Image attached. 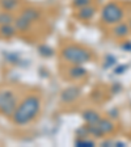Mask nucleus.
Segmentation results:
<instances>
[{
  "mask_svg": "<svg viewBox=\"0 0 131 147\" xmlns=\"http://www.w3.org/2000/svg\"><path fill=\"white\" fill-rule=\"evenodd\" d=\"M40 98L36 96H29L22 101L20 107L13 112V121L17 125L29 123L40 112Z\"/></svg>",
  "mask_w": 131,
  "mask_h": 147,
  "instance_id": "nucleus-1",
  "label": "nucleus"
},
{
  "mask_svg": "<svg viewBox=\"0 0 131 147\" xmlns=\"http://www.w3.org/2000/svg\"><path fill=\"white\" fill-rule=\"evenodd\" d=\"M16 109V98L12 92L5 91L0 93V112L5 116L13 114Z\"/></svg>",
  "mask_w": 131,
  "mask_h": 147,
  "instance_id": "nucleus-2",
  "label": "nucleus"
},
{
  "mask_svg": "<svg viewBox=\"0 0 131 147\" xmlns=\"http://www.w3.org/2000/svg\"><path fill=\"white\" fill-rule=\"evenodd\" d=\"M64 58L71 61L72 63H84L88 61L89 55L84 50H80L77 47H70V49L64 50Z\"/></svg>",
  "mask_w": 131,
  "mask_h": 147,
  "instance_id": "nucleus-3",
  "label": "nucleus"
},
{
  "mask_svg": "<svg viewBox=\"0 0 131 147\" xmlns=\"http://www.w3.org/2000/svg\"><path fill=\"white\" fill-rule=\"evenodd\" d=\"M102 17L106 22H110V24H114V22H118L122 17V11L119 9L118 5L116 4H110L106 8L104 9V13H102Z\"/></svg>",
  "mask_w": 131,
  "mask_h": 147,
  "instance_id": "nucleus-4",
  "label": "nucleus"
},
{
  "mask_svg": "<svg viewBox=\"0 0 131 147\" xmlns=\"http://www.w3.org/2000/svg\"><path fill=\"white\" fill-rule=\"evenodd\" d=\"M36 16H37V13L34 12L33 9H28V11H25L21 15V17L16 21V26H17L18 29H26L28 25L36 18Z\"/></svg>",
  "mask_w": 131,
  "mask_h": 147,
  "instance_id": "nucleus-5",
  "label": "nucleus"
},
{
  "mask_svg": "<svg viewBox=\"0 0 131 147\" xmlns=\"http://www.w3.org/2000/svg\"><path fill=\"white\" fill-rule=\"evenodd\" d=\"M13 33H15V29H13V28H11L8 24L3 25V28H1V34H3V36L11 37V36H13Z\"/></svg>",
  "mask_w": 131,
  "mask_h": 147,
  "instance_id": "nucleus-6",
  "label": "nucleus"
},
{
  "mask_svg": "<svg viewBox=\"0 0 131 147\" xmlns=\"http://www.w3.org/2000/svg\"><path fill=\"white\" fill-rule=\"evenodd\" d=\"M12 21V17L7 13H0V24L1 25H7Z\"/></svg>",
  "mask_w": 131,
  "mask_h": 147,
  "instance_id": "nucleus-7",
  "label": "nucleus"
},
{
  "mask_svg": "<svg viewBox=\"0 0 131 147\" xmlns=\"http://www.w3.org/2000/svg\"><path fill=\"white\" fill-rule=\"evenodd\" d=\"M15 5H16L15 0H4V1H3V7L5 9H12Z\"/></svg>",
  "mask_w": 131,
  "mask_h": 147,
  "instance_id": "nucleus-8",
  "label": "nucleus"
}]
</instances>
